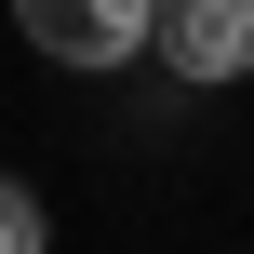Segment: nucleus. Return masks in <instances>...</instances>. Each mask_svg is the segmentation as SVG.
Here are the masks:
<instances>
[{"mask_svg": "<svg viewBox=\"0 0 254 254\" xmlns=\"http://www.w3.org/2000/svg\"><path fill=\"white\" fill-rule=\"evenodd\" d=\"M13 27H27V54H54V67H134L147 54V27H161V0H13Z\"/></svg>", "mask_w": 254, "mask_h": 254, "instance_id": "1", "label": "nucleus"}, {"mask_svg": "<svg viewBox=\"0 0 254 254\" xmlns=\"http://www.w3.org/2000/svg\"><path fill=\"white\" fill-rule=\"evenodd\" d=\"M147 40L174 80H254V0H161Z\"/></svg>", "mask_w": 254, "mask_h": 254, "instance_id": "2", "label": "nucleus"}, {"mask_svg": "<svg viewBox=\"0 0 254 254\" xmlns=\"http://www.w3.org/2000/svg\"><path fill=\"white\" fill-rule=\"evenodd\" d=\"M40 228H54V214H40V188H27V174H0V254H40Z\"/></svg>", "mask_w": 254, "mask_h": 254, "instance_id": "3", "label": "nucleus"}]
</instances>
